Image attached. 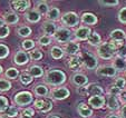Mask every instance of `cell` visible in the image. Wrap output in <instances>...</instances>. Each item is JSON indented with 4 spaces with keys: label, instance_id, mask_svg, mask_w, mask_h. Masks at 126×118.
I'll return each mask as SVG.
<instances>
[{
    "label": "cell",
    "instance_id": "obj_1",
    "mask_svg": "<svg viewBox=\"0 0 126 118\" xmlns=\"http://www.w3.org/2000/svg\"><path fill=\"white\" fill-rule=\"evenodd\" d=\"M118 51V48L112 43H103L97 47V55L102 59H112Z\"/></svg>",
    "mask_w": 126,
    "mask_h": 118
},
{
    "label": "cell",
    "instance_id": "obj_2",
    "mask_svg": "<svg viewBox=\"0 0 126 118\" xmlns=\"http://www.w3.org/2000/svg\"><path fill=\"white\" fill-rule=\"evenodd\" d=\"M45 81L49 85L52 86H59L66 81V75H65L64 71L58 70V69H52L49 70L46 74L45 77Z\"/></svg>",
    "mask_w": 126,
    "mask_h": 118
},
{
    "label": "cell",
    "instance_id": "obj_3",
    "mask_svg": "<svg viewBox=\"0 0 126 118\" xmlns=\"http://www.w3.org/2000/svg\"><path fill=\"white\" fill-rule=\"evenodd\" d=\"M62 22L67 27H75L79 24V17L74 11L66 12L62 17Z\"/></svg>",
    "mask_w": 126,
    "mask_h": 118
},
{
    "label": "cell",
    "instance_id": "obj_4",
    "mask_svg": "<svg viewBox=\"0 0 126 118\" xmlns=\"http://www.w3.org/2000/svg\"><path fill=\"white\" fill-rule=\"evenodd\" d=\"M71 35H73V33H71V31L69 30L68 28H65V27H60V28L57 29L56 33L54 35V38H55L56 41H58V43L65 44V43H67V41L70 40Z\"/></svg>",
    "mask_w": 126,
    "mask_h": 118
},
{
    "label": "cell",
    "instance_id": "obj_5",
    "mask_svg": "<svg viewBox=\"0 0 126 118\" xmlns=\"http://www.w3.org/2000/svg\"><path fill=\"white\" fill-rule=\"evenodd\" d=\"M110 39H112V43L116 46L117 48H121L124 45V40L126 39V33L124 32L122 29H115L110 32Z\"/></svg>",
    "mask_w": 126,
    "mask_h": 118
},
{
    "label": "cell",
    "instance_id": "obj_6",
    "mask_svg": "<svg viewBox=\"0 0 126 118\" xmlns=\"http://www.w3.org/2000/svg\"><path fill=\"white\" fill-rule=\"evenodd\" d=\"M81 58H83V65L87 69H95L97 67V65H98L97 59H96V57L93 54H91V52H84L81 55Z\"/></svg>",
    "mask_w": 126,
    "mask_h": 118
},
{
    "label": "cell",
    "instance_id": "obj_7",
    "mask_svg": "<svg viewBox=\"0 0 126 118\" xmlns=\"http://www.w3.org/2000/svg\"><path fill=\"white\" fill-rule=\"evenodd\" d=\"M15 102L19 105V106H26V105L30 104L32 102V95L28 91L18 92L15 96Z\"/></svg>",
    "mask_w": 126,
    "mask_h": 118
},
{
    "label": "cell",
    "instance_id": "obj_8",
    "mask_svg": "<svg viewBox=\"0 0 126 118\" xmlns=\"http://www.w3.org/2000/svg\"><path fill=\"white\" fill-rule=\"evenodd\" d=\"M96 74L98 76H102V77H115L117 74V70L110 65H107V66H102L96 70Z\"/></svg>",
    "mask_w": 126,
    "mask_h": 118
},
{
    "label": "cell",
    "instance_id": "obj_9",
    "mask_svg": "<svg viewBox=\"0 0 126 118\" xmlns=\"http://www.w3.org/2000/svg\"><path fill=\"white\" fill-rule=\"evenodd\" d=\"M68 96H69V90L66 87L56 88V89H54L51 91V97L54 99H57V100L66 99Z\"/></svg>",
    "mask_w": 126,
    "mask_h": 118
},
{
    "label": "cell",
    "instance_id": "obj_10",
    "mask_svg": "<svg viewBox=\"0 0 126 118\" xmlns=\"http://www.w3.org/2000/svg\"><path fill=\"white\" fill-rule=\"evenodd\" d=\"M64 51L71 57L77 56V54L79 52V45L77 43H75V41H69V43H67L66 46H65Z\"/></svg>",
    "mask_w": 126,
    "mask_h": 118
},
{
    "label": "cell",
    "instance_id": "obj_11",
    "mask_svg": "<svg viewBox=\"0 0 126 118\" xmlns=\"http://www.w3.org/2000/svg\"><path fill=\"white\" fill-rule=\"evenodd\" d=\"M92 33V30L88 27H80L75 31V37L78 40H87Z\"/></svg>",
    "mask_w": 126,
    "mask_h": 118
},
{
    "label": "cell",
    "instance_id": "obj_12",
    "mask_svg": "<svg viewBox=\"0 0 126 118\" xmlns=\"http://www.w3.org/2000/svg\"><path fill=\"white\" fill-rule=\"evenodd\" d=\"M88 104L91 105L93 108L99 109L104 106L105 98H104V96H92L91 98L88 99Z\"/></svg>",
    "mask_w": 126,
    "mask_h": 118
},
{
    "label": "cell",
    "instance_id": "obj_13",
    "mask_svg": "<svg viewBox=\"0 0 126 118\" xmlns=\"http://www.w3.org/2000/svg\"><path fill=\"white\" fill-rule=\"evenodd\" d=\"M71 81H73V84L76 86H78V87H84V86L87 85L88 83V78L86 77L84 74H75L74 76H73V78H71Z\"/></svg>",
    "mask_w": 126,
    "mask_h": 118
},
{
    "label": "cell",
    "instance_id": "obj_14",
    "mask_svg": "<svg viewBox=\"0 0 126 118\" xmlns=\"http://www.w3.org/2000/svg\"><path fill=\"white\" fill-rule=\"evenodd\" d=\"M87 89V95H92V96H102L104 90L98 84H89L86 86Z\"/></svg>",
    "mask_w": 126,
    "mask_h": 118
},
{
    "label": "cell",
    "instance_id": "obj_15",
    "mask_svg": "<svg viewBox=\"0 0 126 118\" xmlns=\"http://www.w3.org/2000/svg\"><path fill=\"white\" fill-rule=\"evenodd\" d=\"M81 66H83V58H81V56L70 57V59L68 60V67L71 70H77Z\"/></svg>",
    "mask_w": 126,
    "mask_h": 118
},
{
    "label": "cell",
    "instance_id": "obj_16",
    "mask_svg": "<svg viewBox=\"0 0 126 118\" xmlns=\"http://www.w3.org/2000/svg\"><path fill=\"white\" fill-rule=\"evenodd\" d=\"M43 30L44 32L46 33V36H54L57 31V27H56V24L54 21H46L45 24L43 25Z\"/></svg>",
    "mask_w": 126,
    "mask_h": 118
},
{
    "label": "cell",
    "instance_id": "obj_17",
    "mask_svg": "<svg viewBox=\"0 0 126 118\" xmlns=\"http://www.w3.org/2000/svg\"><path fill=\"white\" fill-rule=\"evenodd\" d=\"M81 22L88 25V26H93V25L97 24V17L92 12H85L81 16Z\"/></svg>",
    "mask_w": 126,
    "mask_h": 118
},
{
    "label": "cell",
    "instance_id": "obj_18",
    "mask_svg": "<svg viewBox=\"0 0 126 118\" xmlns=\"http://www.w3.org/2000/svg\"><path fill=\"white\" fill-rule=\"evenodd\" d=\"M113 67L118 71H123V70L126 71V59L122 58L119 56H116L114 61H113Z\"/></svg>",
    "mask_w": 126,
    "mask_h": 118
},
{
    "label": "cell",
    "instance_id": "obj_19",
    "mask_svg": "<svg viewBox=\"0 0 126 118\" xmlns=\"http://www.w3.org/2000/svg\"><path fill=\"white\" fill-rule=\"evenodd\" d=\"M12 7L16 9L17 11H24L27 8L30 7V2L27 0H17V1H12Z\"/></svg>",
    "mask_w": 126,
    "mask_h": 118
},
{
    "label": "cell",
    "instance_id": "obj_20",
    "mask_svg": "<svg viewBox=\"0 0 126 118\" xmlns=\"http://www.w3.org/2000/svg\"><path fill=\"white\" fill-rule=\"evenodd\" d=\"M40 16H41V15L39 14L37 10H29V11H27L26 15H25V17H26V19H27V21L32 22V24L38 22L39 20H40Z\"/></svg>",
    "mask_w": 126,
    "mask_h": 118
},
{
    "label": "cell",
    "instance_id": "obj_21",
    "mask_svg": "<svg viewBox=\"0 0 126 118\" xmlns=\"http://www.w3.org/2000/svg\"><path fill=\"white\" fill-rule=\"evenodd\" d=\"M107 107L110 110H116V109L119 108V102L116 96L108 95V97H107Z\"/></svg>",
    "mask_w": 126,
    "mask_h": 118
},
{
    "label": "cell",
    "instance_id": "obj_22",
    "mask_svg": "<svg viewBox=\"0 0 126 118\" xmlns=\"http://www.w3.org/2000/svg\"><path fill=\"white\" fill-rule=\"evenodd\" d=\"M28 60H29V57L25 51H18L16 54V56H15V62L17 65H25L27 64Z\"/></svg>",
    "mask_w": 126,
    "mask_h": 118
},
{
    "label": "cell",
    "instance_id": "obj_23",
    "mask_svg": "<svg viewBox=\"0 0 126 118\" xmlns=\"http://www.w3.org/2000/svg\"><path fill=\"white\" fill-rule=\"evenodd\" d=\"M77 110H78L79 115H80L81 117H84V118L89 117V116H92V114H93L92 109L89 108L87 105H85V104H80V105H79L78 108H77Z\"/></svg>",
    "mask_w": 126,
    "mask_h": 118
},
{
    "label": "cell",
    "instance_id": "obj_24",
    "mask_svg": "<svg viewBox=\"0 0 126 118\" xmlns=\"http://www.w3.org/2000/svg\"><path fill=\"white\" fill-rule=\"evenodd\" d=\"M64 52H65L64 49H62V48L58 47V46H54V47L50 49V56L54 59H60L64 56Z\"/></svg>",
    "mask_w": 126,
    "mask_h": 118
},
{
    "label": "cell",
    "instance_id": "obj_25",
    "mask_svg": "<svg viewBox=\"0 0 126 118\" xmlns=\"http://www.w3.org/2000/svg\"><path fill=\"white\" fill-rule=\"evenodd\" d=\"M28 73H29V75H30L31 77H36V78H39V77H41V76L44 75L43 68L39 67V66H31L30 68H29Z\"/></svg>",
    "mask_w": 126,
    "mask_h": 118
},
{
    "label": "cell",
    "instance_id": "obj_26",
    "mask_svg": "<svg viewBox=\"0 0 126 118\" xmlns=\"http://www.w3.org/2000/svg\"><path fill=\"white\" fill-rule=\"evenodd\" d=\"M87 41H88V44L92 46H99L100 41H102V38H100V36L98 35L97 32H92L89 38L87 39Z\"/></svg>",
    "mask_w": 126,
    "mask_h": 118
},
{
    "label": "cell",
    "instance_id": "obj_27",
    "mask_svg": "<svg viewBox=\"0 0 126 118\" xmlns=\"http://www.w3.org/2000/svg\"><path fill=\"white\" fill-rule=\"evenodd\" d=\"M59 16H60V11H59V9L56 7L49 9V11H48V14H47V18L49 19L50 21H55V20L59 19Z\"/></svg>",
    "mask_w": 126,
    "mask_h": 118
},
{
    "label": "cell",
    "instance_id": "obj_28",
    "mask_svg": "<svg viewBox=\"0 0 126 118\" xmlns=\"http://www.w3.org/2000/svg\"><path fill=\"white\" fill-rule=\"evenodd\" d=\"M37 11L40 15H46V16H47L48 11H49V6H48V3L45 2V1L38 2L37 3Z\"/></svg>",
    "mask_w": 126,
    "mask_h": 118
},
{
    "label": "cell",
    "instance_id": "obj_29",
    "mask_svg": "<svg viewBox=\"0 0 126 118\" xmlns=\"http://www.w3.org/2000/svg\"><path fill=\"white\" fill-rule=\"evenodd\" d=\"M33 91H35V94L37 95V96H40V97L47 96L48 95V88L44 85H37L35 87V89H33Z\"/></svg>",
    "mask_w": 126,
    "mask_h": 118
},
{
    "label": "cell",
    "instance_id": "obj_30",
    "mask_svg": "<svg viewBox=\"0 0 126 118\" xmlns=\"http://www.w3.org/2000/svg\"><path fill=\"white\" fill-rule=\"evenodd\" d=\"M18 20H19L18 16H17L16 14H14V12H9V14H7L5 16V21L7 22V24H9V25L17 24V22H18Z\"/></svg>",
    "mask_w": 126,
    "mask_h": 118
},
{
    "label": "cell",
    "instance_id": "obj_31",
    "mask_svg": "<svg viewBox=\"0 0 126 118\" xmlns=\"http://www.w3.org/2000/svg\"><path fill=\"white\" fill-rule=\"evenodd\" d=\"M31 33V29L29 27H20L18 29V35L21 36V37H28Z\"/></svg>",
    "mask_w": 126,
    "mask_h": 118
},
{
    "label": "cell",
    "instance_id": "obj_32",
    "mask_svg": "<svg viewBox=\"0 0 126 118\" xmlns=\"http://www.w3.org/2000/svg\"><path fill=\"white\" fill-rule=\"evenodd\" d=\"M122 91L123 90L121 89V88L116 87V86H112V87L108 88V95H112V96H119V95L122 94Z\"/></svg>",
    "mask_w": 126,
    "mask_h": 118
},
{
    "label": "cell",
    "instance_id": "obj_33",
    "mask_svg": "<svg viewBox=\"0 0 126 118\" xmlns=\"http://www.w3.org/2000/svg\"><path fill=\"white\" fill-rule=\"evenodd\" d=\"M10 87H11V84L9 81L5 80V79H0V90L1 91H7L10 89Z\"/></svg>",
    "mask_w": 126,
    "mask_h": 118
},
{
    "label": "cell",
    "instance_id": "obj_34",
    "mask_svg": "<svg viewBox=\"0 0 126 118\" xmlns=\"http://www.w3.org/2000/svg\"><path fill=\"white\" fill-rule=\"evenodd\" d=\"M20 80H21V83L24 85H29L32 81V77L29 74H24V75L20 76Z\"/></svg>",
    "mask_w": 126,
    "mask_h": 118
},
{
    "label": "cell",
    "instance_id": "obj_35",
    "mask_svg": "<svg viewBox=\"0 0 126 118\" xmlns=\"http://www.w3.org/2000/svg\"><path fill=\"white\" fill-rule=\"evenodd\" d=\"M125 85H126V80L124 79L123 77H118V78H116V80H115L114 86H116V87L121 88L122 90H124V87H125Z\"/></svg>",
    "mask_w": 126,
    "mask_h": 118
},
{
    "label": "cell",
    "instance_id": "obj_36",
    "mask_svg": "<svg viewBox=\"0 0 126 118\" xmlns=\"http://www.w3.org/2000/svg\"><path fill=\"white\" fill-rule=\"evenodd\" d=\"M6 76H7L8 78H10V79H15V78H17V76H18V70L15 68H9L6 71Z\"/></svg>",
    "mask_w": 126,
    "mask_h": 118
},
{
    "label": "cell",
    "instance_id": "obj_37",
    "mask_svg": "<svg viewBox=\"0 0 126 118\" xmlns=\"http://www.w3.org/2000/svg\"><path fill=\"white\" fill-rule=\"evenodd\" d=\"M41 57H43V54H41V51H39L38 49H35L30 52V58L32 59V60H40Z\"/></svg>",
    "mask_w": 126,
    "mask_h": 118
},
{
    "label": "cell",
    "instance_id": "obj_38",
    "mask_svg": "<svg viewBox=\"0 0 126 118\" xmlns=\"http://www.w3.org/2000/svg\"><path fill=\"white\" fill-rule=\"evenodd\" d=\"M38 43L40 44L41 46H48L50 43H51V39H50V37L49 36H41L40 38H39V40H38Z\"/></svg>",
    "mask_w": 126,
    "mask_h": 118
},
{
    "label": "cell",
    "instance_id": "obj_39",
    "mask_svg": "<svg viewBox=\"0 0 126 118\" xmlns=\"http://www.w3.org/2000/svg\"><path fill=\"white\" fill-rule=\"evenodd\" d=\"M118 20L122 24H126V7L122 8L118 12Z\"/></svg>",
    "mask_w": 126,
    "mask_h": 118
},
{
    "label": "cell",
    "instance_id": "obj_40",
    "mask_svg": "<svg viewBox=\"0 0 126 118\" xmlns=\"http://www.w3.org/2000/svg\"><path fill=\"white\" fill-rule=\"evenodd\" d=\"M8 55H9V49H8V47L5 45H0V59L6 58Z\"/></svg>",
    "mask_w": 126,
    "mask_h": 118
},
{
    "label": "cell",
    "instance_id": "obj_41",
    "mask_svg": "<svg viewBox=\"0 0 126 118\" xmlns=\"http://www.w3.org/2000/svg\"><path fill=\"white\" fill-rule=\"evenodd\" d=\"M7 107H8V100L5 97L0 96V113H3L7 109Z\"/></svg>",
    "mask_w": 126,
    "mask_h": 118
},
{
    "label": "cell",
    "instance_id": "obj_42",
    "mask_svg": "<svg viewBox=\"0 0 126 118\" xmlns=\"http://www.w3.org/2000/svg\"><path fill=\"white\" fill-rule=\"evenodd\" d=\"M99 5L104 6V7H114V6H117L118 5V0H114V1H104V0H100L98 1Z\"/></svg>",
    "mask_w": 126,
    "mask_h": 118
},
{
    "label": "cell",
    "instance_id": "obj_43",
    "mask_svg": "<svg viewBox=\"0 0 126 118\" xmlns=\"http://www.w3.org/2000/svg\"><path fill=\"white\" fill-rule=\"evenodd\" d=\"M22 47H24V49L29 50L35 47V43H33L32 40H28V39H27V40H25L24 43H22Z\"/></svg>",
    "mask_w": 126,
    "mask_h": 118
},
{
    "label": "cell",
    "instance_id": "obj_44",
    "mask_svg": "<svg viewBox=\"0 0 126 118\" xmlns=\"http://www.w3.org/2000/svg\"><path fill=\"white\" fill-rule=\"evenodd\" d=\"M117 56H119V57H122V58H125L126 59V45H123L121 48H118Z\"/></svg>",
    "mask_w": 126,
    "mask_h": 118
},
{
    "label": "cell",
    "instance_id": "obj_45",
    "mask_svg": "<svg viewBox=\"0 0 126 118\" xmlns=\"http://www.w3.org/2000/svg\"><path fill=\"white\" fill-rule=\"evenodd\" d=\"M8 33H9V29H8V27H6V26L0 27V38L7 37Z\"/></svg>",
    "mask_w": 126,
    "mask_h": 118
},
{
    "label": "cell",
    "instance_id": "obj_46",
    "mask_svg": "<svg viewBox=\"0 0 126 118\" xmlns=\"http://www.w3.org/2000/svg\"><path fill=\"white\" fill-rule=\"evenodd\" d=\"M52 108V104L49 102V100H46V103H45V106H44V108L41 109V113H47V111H49L50 109Z\"/></svg>",
    "mask_w": 126,
    "mask_h": 118
},
{
    "label": "cell",
    "instance_id": "obj_47",
    "mask_svg": "<svg viewBox=\"0 0 126 118\" xmlns=\"http://www.w3.org/2000/svg\"><path fill=\"white\" fill-rule=\"evenodd\" d=\"M45 103H46V100H36L35 102L36 108H38V110H41L44 108V106H45Z\"/></svg>",
    "mask_w": 126,
    "mask_h": 118
},
{
    "label": "cell",
    "instance_id": "obj_48",
    "mask_svg": "<svg viewBox=\"0 0 126 118\" xmlns=\"http://www.w3.org/2000/svg\"><path fill=\"white\" fill-rule=\"evenodd\" d=\"M17 109L15 108V107H10L9 109H8V113H7V115L9 116V117H15V116H17Z\"/></svg>",
    "mask_w": 126,
    "mask_h": 118
},
{
    "label": "cell",
    "instance_id": "obj_49",
    "mask_svg": "<svg viewBox=\"0 0 126 118\" xmlns=\"http://www.w3.org/2000/svg\"><path fill=\"white\" fill-rule=\"evenodd\" d=\"M119 100H121L123 104H126V89L122 91V94L119 95Z\"/></svg>",
    "mask_w": 126,
    "mask_h": 118
},
{
    "label": "cell",
    "instance_id": "obj_50",
    "mask_svg": "<svg viewBox=\"0 0 126 118\" xmlns=\"http://www.w3.org/2000/svg\"><path fill=\"white\" fill-rule=\"evenodd\" d=\"M22 115H24V116H28V117H31V116L33 115V110H32V109H30V108H29V109H25L24 113H22Z\"/></svg>",
    "mask_w": 126,
    "mask_h": 118
},
{
    "label": "cell",
    "instance_id": "obj_51",
    "mask_svg": "<svg viewBox=\"0 0 126 118\" xmlns=\"http://www.w3.org/2000/svg\"><path fill=\"white\" fill-rule=\"evenodd\" d=\"M119 113H121V118H126V104L121 108Z\"/></svg>",
    "mask_w": 126,
    "mask_h": 118
},
{
    "label": "cell",
    "instance_id": "obj_52",
    "mask_svg": "<svg viewBox=\"0 0 126 118\" xmlns=\"http://www.w3.org/2000/svg\"><path fill=\"white\" fill-rule=\"evenodd\" d=\"M78 92L80 95H87V89H86V86H84V87H79L78 88Z\"/></svg>",
    "mask_w": 126,
    "mask_h": 118
},
{
    "label": "cell",
    "instance_id": "obj_53",
    "mask_svg": "<svg viewBox=\"0 0 126 118\" xmlns=\"http://www.w3.org/2000/svg\"><path fill=\"white\" fill-rule=\"evenodd\" d=\"M106 118H121L119 116H116V115H110V116H107Z\"/></svg>",
    "mask_w": 126,
    "mask_h": 118
},
{
    "label": "cell",
    "instance_id": "obj_54",
    "mask_svg": "<svg viewBox=\"0 0 126 118\" xmlns=\"http://www.w3.org/2000/svg\"><path fill=\"white\" fill-rule=\"evenodd\" d=\"M0 27H3V20L0 18Z\"/></svg>",
    "mask_w": 126,
    "mask_h": 118
},
{
    "label": "cell",
    "instance_id": "obj_55",
    "mask_svg": "<svg viewBox=\"0 0 126 118\" xmlns=\"http://www.w3.org/2000/svg\"><path fill=\"white\" fill-rule=\"evenodd\" d=\"M20 118H30V117H28V116H24V115H22Z\"/></svg>",
    "mask_w": 126,
    "mask_h": 118
},
{
    "label": "cell",
    "instance_id": "obj_56",
    "mask_svg": "<svg viewBox=\"0 0 126 118\" xmlns=\"http://www.w3.org/2000/svg\"><path fill=\"white\" fill-rule=\"evenodd\" d=\"M50 118H59V117H57V116H51Z\"/></svg>",
    "mask_w": 126,
    "mask_h": 118
},
{
    "label": "cell",
    "instance_id": "obj_57",
    "mask_svg": "<svg viewBox=\"0 0 126 118\" xmlns=\"http://www.w3.org/2000/svg\"><path fill=\"white\" fill-rule=\"evenodd\" d=\"M1 71H2V68H1V66H0V74H1Z\"/></svg>",
    "mask_w": 126,
    "mask_h": 118
},
{
    "label": "cell",
    "instance_id": "obj_58",
    "mask_svg": "<svg viewBox=\"0 0 126 118\" xmlns=\"http://www.w3.org/2000/svg\"><path fill=\"white\" fill-rule=\"evenodd\" d=\"M125 76H126V71H125Z\"/></svg>",
    "mask_w": 126,
    "mask_h": 118
},
{
    "label": "cell",
    "instance_id": "obj_59",
    "mask_svg": "<svg viewBox=\"0 0 126 118\" xmlns=\"http://www.w3.org/2000/svg\"><path fill=\"white\" fill-rule=\"evenodd\" d=\"M0 118H1V117H0Z\"/></svg>",
    "mask_w": 126,
    "mask_h": 118
}]
</instances>
